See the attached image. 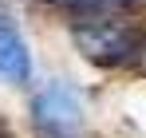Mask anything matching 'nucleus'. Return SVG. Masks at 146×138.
I'll return each instance as SVG.
<instances>
[{"label":"nucleus","instance_id":"f257e3e1","mask_svg":"<svg viewBox=\"0 0 146 138\" xmlns=\"http://www.w3.org/2000/svg\"><path fill=\"white\" fill-rule=\"evenodd\" d=\"M75 44L87 59L95 63H122L126 55H134V40L119 32V28H107V24H95V28H79L75 32Z\"/></svg>","mask_w":146,"mask_h":138},{"label":"nucleus","instance_id":"f03ea898","mask_svg":"<svg viewBox=\"0 0 146 138\" xmlns=\"http://www.w3.org/2000/svg\"><path fill=\"white\" fill-rule=\"evenodd\" d=\"M32 115H36V126H40V130H71V126H79V118H83L79 115V99H75L67 87L40 91Z\"/></svg>","mask_w":146,"mask_h":138},{"label":"nucleus","instance_id":"7ed1b4c3","mask_svg":"<svg viewBox=\"0 0 146 138\" xmlns=\"http://www.w3.org/2000/svg\"><path fill=\"white\" fill-rule=\"evenodd\" d=\"M0 79H12V83H24V79H28L24 40L16 36L12 24H4V20H0Z\"/></svg>","mask_w":146,"mask_h":138},{"label":"nucleus","instance_id":"20e7f679","mask_svg":"<svg viewBox=\"0 0 146 138\" xmlns=\"http://www.w3.org/2000/svg\"><path fill=\"white\" fill-rule=\"evenodd\" d=\"M0 138H12V134H8V130H4V126H0Z\"/></svg>","mask_w":146,"mask_h":138}]
</instances>
